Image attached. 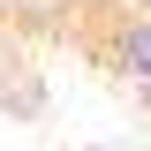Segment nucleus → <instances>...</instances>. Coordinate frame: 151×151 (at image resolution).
<instances>
[{"instance_id": "1", "label": "nucleus", "mask_w": 151, "mask_h": 151, "mask_svg": "<svg viewBox=\"0 0 151 151\" xmlns=\"http://www.w3.org/2000/svg\"><path fill=\"white\" fill-rule=\"evenodd\" d=\"M113 60L129 68V83H144V91H151V15H136L129 30L113 38Z\"/></svg>"}]
</instances>
